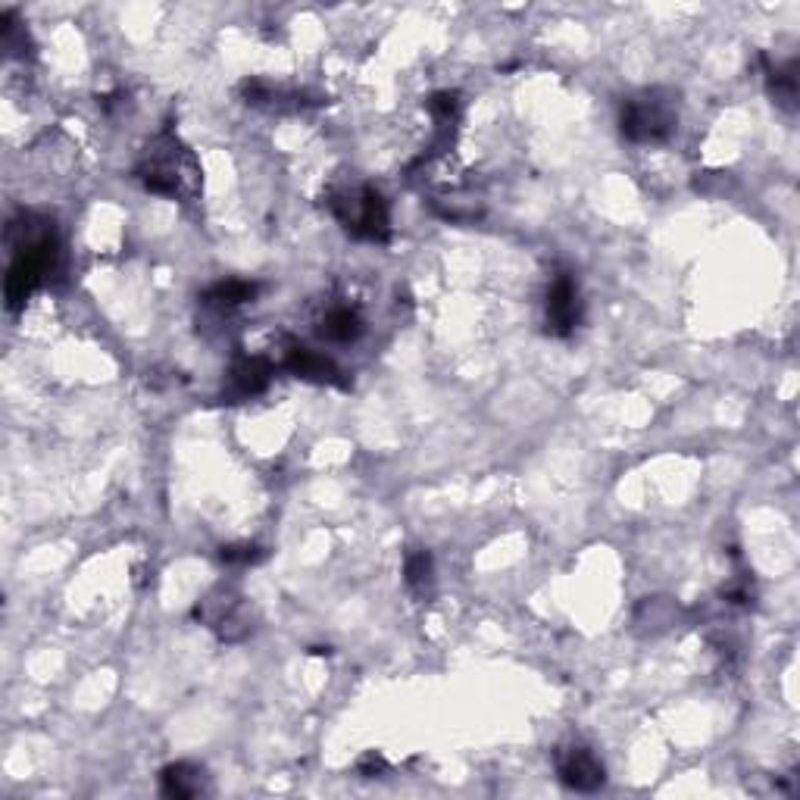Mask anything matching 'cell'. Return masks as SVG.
<instances>
[{"instance_id": "6", "label": "cell", "mask_w": 800, "mask_h": 800, "mask_svg": "<svg viewBox=\"0 0 800 800\" xmlns=\"http://www.w3.org/2000/svg\"><path fill=\"white\" fill-rule=\"evenodd\" d=\"M582 322V294L572 273H560L547 292V332L569 338Z\"/></svg>"}, {"instance_id": "7", "label": "cell", "mask_w": 800, "mask_h": 800, "mask_svg": "<svg viewBox=\"0 0 800 800\" xmlns=\"http://www.w3.org/2000/svg\"><path fill=\"white\" fill-rule=\"evenodd\" d=\"M557 772H560V781L572 791H598L606 781L604 763L598 760V754L585 744H572L567 750H560Z\"/></svg>"}, {"instance_id": "3", "label": "cell", "mask_w": 800, "mask_h": 800, "mask_svg": "<svg viewBox=\"0 0 800 800\" xmlns=\"http://www.w3.org/2000/svg\"><path fill=\"white\" fill-rule=\"evenodd\" d=\"M620 129L635 144H660L669 141L679 129L676 98L666 88H645L623 103Z\"/></svg>"}, {"instance_id": "15", "label": "cell", "mask_w": 800, "mask_h": 800, "mask_svg": "<svg viewBox=\"0 0 800 800\" xmlns=\"http://www.w3.org/2000/svg\"><path fill=\"white\" fill-rule=\"evenodd\" d=\"M431 117L438 119V125H453L460 119V95L457 91H438L429 100Z\"/></svg>"}, {"instance_id": "17", "label": "cell", "mask_w": 800, "mask_h": 800, "mask_svg": "<svg viewBox=\"0 0 800 800\" xmlns=\"http://www.w3.org/2000/svg\"><path fill=\"white\" fill-rule=\"evenodd\" d=\"M357 769H360V776H363V779H375V776L388 772V763H385L382 754H366L363 760L357 763Z\"/></svg>"}, {"instance_id": "11", "label": "cell", "mask_w": 800, "mask_h": 800, "mask_svg": "<svg viewBox=\"0 0 800 800\" xmlns=\"http://www.w3.org/2000/svg\"><path fill=\"white\" fill-rule=\"evenodd\" d=\"M363 316L348 307V304H338V307H329L326 316L319 319V335L326 341H338V344H348V341H357L363 335Z\"/></svg>"}, {"instance_id": "10", "label": "cell", "mask_w": 800, "mask_h": 800, "mask_svg": "<svg viewBox=\"0 0 800 800\" xmlns=\"http://www.w3.org/2000/svg\"><path fill=\"white\" fill-rule=\"evenodd\" d=\"M273 382V363L263 357H238L229 372V391L234 397H254L270 388Z\"/></svg>"}, {"instance_id": "4", "label": "cell", "mask_w": 800, "mask_h": 800, "mask_svg": "<svg viewBox=\"0 0 800 800\" xmlns=\"http://www.w3.org/2000/svg\"><path fill=\"white\" fill-rule=\"evenodd\" d=\"M332 216L341 222V229L357 238V241H388L391 238V213L382 191L372 185H353L341 188L329 197Z\"/></svg>"}, {"instance_id": "14", "label": "cell", "mask_w": 800, "mask_h": 800, "mask_svg": "<svg viewBox=\"0 0 800 800\" xmlns=\"http://www.w3.org/2000/svg\"><path fill=\"white\" fill-rule=\"evenodd\" d=\"M431 576H435V563H431L429 550H413L404 563V582L413 591H426L431 585Z\"/></svg>"}, {"instance_id": "1", "label": "cell", "mask_w": 800, "mask_h": 800, "mask_svg": "<svg viewBox=\"0 0 800 800\" xmlns=\"http://www.w3.org/2000/svg\"><path fill=\"white\" fill-rule=\"evenodd\" d=\"M7 241L13 248V263L7 270L3 297H7V310L17 313L57 270L59 241L54 222L39 213H22L20 219H13L7 229Z\"/></svg>"}, {"instance_id": "5", "label": "cell", "mask_w": 800, "mask_h": 800, "mask_svg": "<svg viewBox=\"0 0 800 800\" xmlns=\"http://www.w3.org/2000/svg\"><path fill=\"white\" fill-rule=\"evenodd\" d=\"M195 616L213 632L219 642H241L251 632V620L244 610V598L234 588H213L200 604L195 606Z\"/></svg>"}, {"instance_id": "9", "label": "cell", "mask_w": 800, "mask_h": 800, "mask_svg": "<svg viewBox=\"0 0 800 800\" xmlns=\"http://www.w3.org/2000/svg\"><path fill=\"white\" fill-rule=\"evenodd\" d=\"M160 791L173 800L200 798V794L207 791V772H204L197 763L188 760L169 763V766L160 772Z\"/></svg>"}, {"instance_id": "16", "label": "cell", "mask_w": 800, "mask_h": 800, "mask_svg": "<svg viewBox=\"0 0 800 800\" xmlns=\"http://www.w3.org/2000/svg\"><path fill=\"white\" fill-rule=\"evenodd\" d=\"M263 557H266L263 547L256 545H229L219 550V560L229 563V567H254Z\"/></svg>"}, {"instance_id": "8", "label": "cell", "mask_w": 800, "mask_h": 800, "mask_svg": "<svg viewBox=\"0 0 800 800\" xmlns=\"http://www.w3.org/2000/svg\"><path fill=\"white\" fill-rule=\"evenodd\" d=\"M282 366L292 370L297 379H307V382H316V385H341V370L335 366L332 360L326 353H316L297 341H288L285 344V353H282Z\"/></svg>"}, {"instance_id": "2", "label": "cell", "mask_w": 800, "mask_h": 800, "mask_svg": "<svg viewBox=\"0 0 800 800\" xmlns=\"http://www.w3.org/2000/svg\"><path fill=\"white\" fill-rule=\"evenodd\" d=\"M135 178L151 195L169 200H195L200 195V163L176 132H160L147 141L135 163Z\"/></svg>"}, {"instance_id": "13", "label": "cell", "mask_w": 800, "mask_h": 800, "mask_svg": "<svg viewBox=\"0 0 800 800\" xmlns=\"http://www.w3.org/2000/svg\"><path fill=\"white\" fill-rule=\"evenodd\" d=\"M766 78H769V91L772 98L779 100L781 107H794V98H798V76H794V59L785 63V66H772L766 59Z\"/></svg>"}, {"instance_id": "12", "label": "cell", "mask_w": 800, "mask_h": 800, "mask_svg": "<svg viewBox=\"0 0 800 800\" xmlns=\"http://www.w3.org/2000/svg\"><path fill=\"white\" fill-rule=\"evenodd\" d=\"M256 294H260L256 282H248V278H226V282H216L213 288L204 292V304H210L216 310H234L241 304H251Z\"/></svg>"}]
</instances>
